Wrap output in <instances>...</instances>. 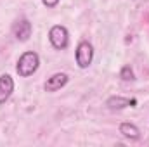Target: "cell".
Here are the masks:
<instances>
[{
    "label": "cell",
    "mask_w": 149,
    "mask_h": 147,
    "mask_svg": "<svg viewBox=\"0 0 149 147\" xmlns=\"http://www.w3.org/2000/svg\"><path fill=\"white\" fill-rule=\"evenodd\" d=\"M66 83H68V74L56 73L45 81V90H47V92H56V90L63 88Z\"/></svg>",
    "instance_id": "5b68a950"
},
{
    "label": "cell",
    "mask_w": 149,
    "mask_h": 147,
    "mask_svg": "<svg viewBox=\"0 0 149 147\" xmlns=\"http://www.w3.org/2000/svg\"><path fill=\"white\" fill-rule=\"evenodd\" d=\"M49 40L54 45V49H57V50L66 49L68 47V30L61 24L52 26L50 31H49Z\"/></svg>",
    "instance_id": "7a4b0ae2"
},
{
    "label": "cell",
    "mask_w": 149,
    "mask_h": 147,
    "mask_svg": "<svg viewBox=\"0 0 149 147\" xmlns=\"http://www.w3.org/2000/svg\"><path fill=\"white\" fill-rule=\"evenodd\" d=\"M42 2H43V5L49 7V9H52V7H56V5L59 3V0H42Z\"/></svg>",
    "instance_id": "30bf717a"
},
{
    "label": "cell",
    "mask_w": 149,
    "mask_h": 147,
    "mask_svg": "<svg viewBox=\"0 0 149 147\" xmlns=\"http://www.w3.org/2000/svg\"><path fill=\"white\" fill-rule=\"evenodd\" d=\"M121 80H125V81H130V80H134V71L130 69V66H125V68H121Z\"/></svg>",
    "instance_id": "9c48e42d"
},
{
    "label": "cell",
    "mask_w": 149,
    "mask_h": 147,
    "mask_svg": "<svg viewBox=\"0 0 149 147\" xmlns=\"http://www.w3.org/2000/svg\"><path fill=\"white\" fill-rule=\"evenodd\" d=\"M38 64H40V57H38L37 52H24L19 61H17V74L26 78L30 74H33L38 69Z\"/></svg>",
    "instance_id": "6da1fadb"
},
{
    "label": "cell",
    "mask_w": 149,
    "mask_h": 147,
    "mask_svg": "<svg viewBox=\"0 0 149 147\" xmlns=\"http://www.w3.org/2000/svg\"><path fill=\"white\" fill-rule=\"evenodd\" d=\"M94 57V49L88 42H80L76 47V64L80 68H88Z\"/></svg>",
    "instance_id": "3957f363"
},
{
    "label": "cell",
    "mask_w": 149,
    "mask_h": 147,
    "mask_svg": "<svg viewBox=\"0 0 149 147\" xmlns=\"http://www.w3.org/2000/svg\"><path fill=\"white\" fill-rule=\"evenodd\" d=\"M12 90H14V81H12V78H10L9 74H2V76H0V104H3V102L10 97Z\"/></svg>",
    "instance_id": "8992f818"
},
{
    "label": "cell",
    "mask_w": 149,
    "mask_h": 147,
    "mask_svg": "<svg viewBox=\"0 0 149 147\" xmlns=\"http://www.w3.org/2000/svg\"><path fill=\"white\" fill-rule=\"evenodd\" d=\"M137 104V101L135 99H123V97H111V99H108V102H106V106L109 107V109H123V107H127V106H135Z\"/></svg>",
    "instance_id": "52a82bcc"
},
{
    "label": "cell",
    "mask_w": 149,
    "mask_h": 147,
    "mask_svg": "<svg viewBox=\"0 0 149 147\" xmlns=\"http://www.w3.org/2000/svg\"><path fill=\"white\" fill-rule=\"evenodd\" d=\"M31 23L28 19H19L17 23H14V28H12V33L14 37L17 38L19 42H26L28 38L31 37Z\"/></svg>",
    "instance_id": "277c9868"
},
{
    "label": "cell",
    "mask_w": 149,
    "mask_h": 147,
    "mask_svg": "<svg viewBox=\"0 0 149 147\" xmlns=\"http://www.w3.org/2000/svg\"><path fill=\"white\" fill-rule=\"evenodd\" d=\"M120 133H121L123 137L130 139V140H137V139L141 137L139 128H137L135 125H132V123H121V125H120Z\"/></svg>",
    "instance_id": "ba28073f"
}]
</instances>
